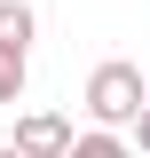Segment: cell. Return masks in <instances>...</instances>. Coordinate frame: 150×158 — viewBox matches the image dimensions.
I'll return each instance as SVG.
<instances>
[{
    "label": "cell",
    "mask_w": 150,
    "mask_h": 158,
    "mask_svg": "<svg viewBox=\"0 0 150 158\" xmlns=\"http://www.w3.org/2000/svg\"><path fill=\"white\" fill-rule=\"evenodd\" d=\"M87 118L103 127V135H127L134 118H142V103H150V79H142V63H127V56H111V63H95L87 71Z\"/></svg>",
    "instance_id": "6da1fadb"
},
{
    "label": "cell",
    "mask_w": 150,
    "mask_h": 158,
    "mask_svg": "<svg viewBox=\"0 0 150 158\" xmlns=\"http://www.w3.org/2000/svg\"><path fill=\"white\" fill-rule=\"evenodd\" d=\"M71 135H79V127H71L63 111H24L8 150H16V158H63V150H71Z\"/></svg>",
    "instance_id": "7a4b0ae2"
},
{
    "label": "cell",
    "mask_w": 150,
    "mask_h": 158,
    "mask_svg": "<svg viewBox=\"0 0 150 158\" xmlns=\"http://www.w3.org/2000/svg\"><path fill=\"white\" fill-rule=\"evenodd\" d=\"M40 40V8L32 0H0V56H32Z\"/></svg>",
    "instance_id": "3957f363"
},
{
    "label": "cell",
    "mask_w": 150,
    "mask_h": 158,
    "mask_svg": "<svg viewBox=\"0 0 150 158\" xmlns=\"http://www.w3.org/2000/svg\"><path fill=\"white\" fill-rule=\"evenodd\" d=\"M63 158H134V142L127 135H103V127H87V135H71V150Z\"/></svg>",
    "instance_id": "277c9868"
},
{
    "label": "cell",
    "mask_w": 150,
    "mask_h": 158,
    "mask_svg": "<svg viewBox=\"0 0 150 158\" xmlns=\"http://www.w3.org/2000/svg\"><path fill=\"white\" fill-rule=\"evenodd\" d=\"M24 79H32V56H0V103L8 111L24 103Z\"/></svg>",
    "instance_id": "5b68a950"
},
{
    "label": "cell",
    "mask_w": 150,
    "mask_h": 158,
    "mask_svg": "<svg viewBox=\"0 0 150 158\" xmlns=\"http://www.w3.org/2000/svg\"><path fill=\"white\" fill-rule=\"evenodd\" d=\"M127 142H134V158H150V103H142V118L127 127Z\"/></svg>",
    "instance_id": "8992f818"
},
{
    "label": "cell",
    "mask_w": 150,
    "mask_h": 158,
    "mask_svg": "<svg viewBox=\"0 0 150 158\" xmlns=\"http://www.w3.org/2000/svg\"><path fill=\"white\" fill-rule=\"evenodd\" d=\"M0 158H16V150H0Z\"/></svg>",
    "instance_id": "52a82bcc"
}]
</instances>
